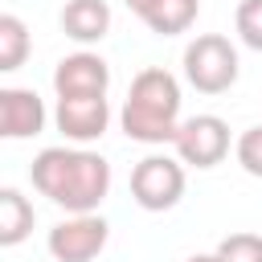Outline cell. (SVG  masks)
Here are the masks:
<instances>
[{"label": "cell", "mask_w": 262, "mask_h": 262, "mask_svg": "<svg viewBox=\"0 0 262 262\" xmlns=\"http://www.w3.org/2000/svg\"><path fill=\"white\" fill-rule=\"evenodd\" d=\"M29 180L49 205L66 213H98V205L111 192V164L90 147L61 143V147H41L33 156Z\"/></svg>", "instance_id": "obj_1"}, {"label": "cell", "mask_w": 262, "mask_h": 262, "mask_svg": "<svg viewBox=\"0 0 262 262\" xmlns=\"http://www.w3.org/2000/svg\"><path fill=\"white\" fill-rule=\"evenodd\" d=\"M180 102L184 98L176 74H168L164 66H147L131 78V90L119 111V127L131 143H147V147L172 143L180 127Z\"/></svg>", "instance_id": "obj_2"}, {"label": "cell", "mask_w": 262, "mask_h": 262, "mask_svg": "<svg viewBox=\"0 0 262 262\" xmlns=\"http://www.w3.org/2000/svg\"><path fill=\"white\" fill-rule=\"evenodd\" d=\"M180 66H184V82L192 90H201V94H225L242 74L237 45L225 33H196L184 45Z\"/></svg>", "instance_id": "obj_3"}, {"label": "cell", "mask_w": 262, "mask_h": 262, "mask_svg": "<svg viewBox=\"0 0 262 262\" xmlns=\"http://www.w3.org/2000/svg\"><path fill=\"white\" fill-rule=\"evenodd\" d=\"M184 160L180 156H143L135 168H131V201L143 209V213H168L180 205L184 196Z\"/></svg>", "instance_id": "obj_4"}, {"label": "cell", "mask_w": 262, "mask_h": 262, "mask_svg": "<svg viewBox=\"0 0 262 262\" xmlns=\"http://www.w3.org/2000/svg\"><path fill=\"white\" fill-rule=\"evenodd\" d=\"M111 242V225L102 213H66L45 237L53 262H94Z\"/></svg>", "instance_id": "obj_5"}, {"label": "cell", "mask_w": 262, "mask_h": 262, "mask_svg": "<svg viewBox=\"0 0 262 262\" xmlns=\"http://www.w3.org/2000/svg\"><path fill=\"white\" fill-rule=\"evenodd\" d=\"M172 147L188 168H217L229 156V123L221 115H188L180 119Z\"/></svg>", "instance_id": "obj_6"}, {"label": "cell", "mask_w": 262, "mask_h": 262, "mask_svg": "<svg viewBox=\"0 0 262 262\" xmlns=\"http://www.w3.org/2000/svg\"><path fill=\"white\" fill-rule=\"evenodd\" d=\"M53 123L66 135V143L86 147V143H94V139L106 135V127H111V102H106V94H70V98H57Z\"/></svg>", "instance_id": "obj_7"}, {"label": "cell", "mask_w": 262, "mask_h": 262, "mask_svg": "<svg viewBox=\"0 0 262 262\" xmlns=\"http://www.w3.org/2000/svg\"><path fill=\"white\" fill-rule=\"evenodd\" d=\"M106 90H111V66L94 49L66 53L53 66V94L57 98H70V94H106Z\"/></svg>", "instance_id": "obj_8"}, {"label": "cell", "mask_w": 262, "mask_h": 262, "mask_svg": "<svg viewBox=\"0 0 262 262\" xmlns=\"http://www.w3.org/2000/svg\"><path fill=\"white\" fill-rule=\"evenodd\" d=\"M49 123L45 98L29 86H4L0 90V135L4 139H33Z\"/></svg>", "instance_id": "obj_9"}, {"label": "cell", "mask_w": 262, "mask_h": 262, "mask_svg": "<svg viewBox=\"0 0 262 262\" xmlns=\"http://www.w3.org/2000/svg\"><path fill=\"white\" fill-rule=\"evenodd\" d=\"M61 33L78 45H94L111 33V4L106 0H66L61 8Z\"/></svg>", "instance_id": "obj_10"}, {"label": "cell", "mask_w": 262, "mask_h": 262, "mask_svg": "<svg viewBox=\"0 0 262 262\" xmlns=\"http://www.w3.org/2000/svg\"><path fill=\"white\" fill-rule=\"evenodd\" d=\"M33 201L20 192V188H0V246H20L29 233H33Z\"/></svg>", "instance_id": "obj_11"}, {"label": "cell", "mask_w": 262, "mask_h": 262, "mask_svg": "<svg viewBox=\"0 0 262 262\" xmlns=\"http://www.w3.org/2000/svg\"><path fill=\"white\" fill-rule=\"evenodd\" d=\"M196 12H201V0H156L151 12L143 16V25L156 37H180L196 25Z\"/></svg>", "instance_id": "obj_12"}, {"label": "cell", "mask_w": 262, "mask_h": 262, "mask_svg": "<svg viewBox=\"0 0 262 262\" xmlns=\"http://www.w3.org/2000/svg\"><path fill=\"white\" fill-rule=\"evenodd\" d=\"M33 53V37H29V25L12 12L0 16V74H12L25 66V57Z\"/></svg>", "instance_id": "obj_13"}, {"label": "cell", "mask_w": 262, "mask_h": 262, "mask_svg": "<svg viewBox=\"0 0 262 262\" xmlns=\"http://www.w3.org/2000/svg\"><path fill=\"white\" fill-rule=\"evenodd\" d=\"M233 33L246 49L262 53V0H242L233 12Z\"/></svg>", "instance_id": "obj_14"}, {"label": "cell", "mask_w": 262, "mask_h": 262, "mask_svg": "<svg viewBox=\"0 0 262 262\" xmlns=\"http://www.w3.org/2000/svg\"><path fill=\"white\" fill-rule=\"evenodd\" d=\"M217 254L225 262H262V233H250V229L229 233L217 242Z\"/></svg>", "instance_id": "obj_15"}, {"label": "cell", "mask_w": 262, "mask_h": 262, "mask_svg": "<svg viewBox=\"0 0 262 262\" xmlns=\"http://www.w3.org/2000/svg\"><path fill=\"white\" fill-rule=\"evenodd\" d=\"M233 156H237V164H242L246 176L262 180V123H254V127H246V131L237 135Z\"/></svg>", "instance_id": "obj_16"}, {"label": "cell", "mask_w": 262, "mask_h": 262, "mask_svg": "<svg viewBox=\"0 0 262 262\" xmlns=\"http://www.w3.org/2000/svg\"><path fill=\"white\" fill-rule=\"evenodd\" d=\"M123 4H127V8H131V12L139 16V20H143V16L151 12V4H156V0H123Z\"/></svg>", "instance_id": "obj_17"}, {"label": "cell", "mask_w": 262, "mask_h": 262, "mask_svg": "<svg viewBox=\"0 0 262 262\" xmlns=\"http://www.w3.org/2000/svg\"><path fill=\"white\" fill-rule=\"evenodd\" d=\"M184 262H225V258L213 250V254H192V258H184Z\"/></svg>", "instance_id": "obj_18"}]
</instances>
